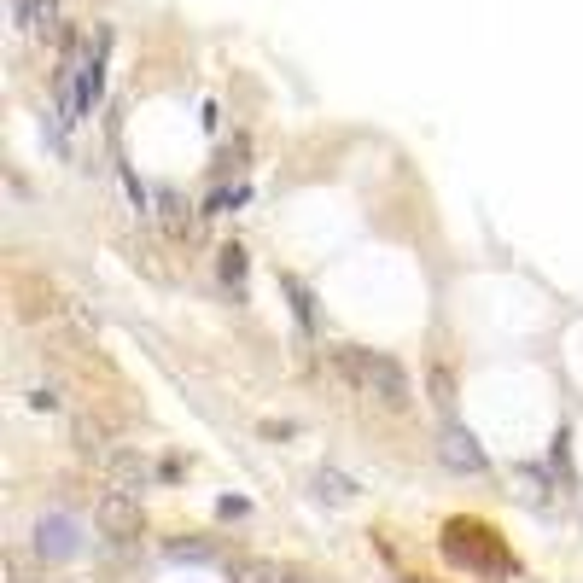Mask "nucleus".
<instances>
[{"label": "nucleus", "mask_w": 583, "mask_h": 583, "mask_svg": "<svg viewBox=\"0 0 583 583\" xmlns=\"http://www.w3.org/2000/svg\"><path fill=\"white\" fill-rule=\"evenodd\" d=\"M222 280H245V251H240V245H228V251H222Z\"/></svg>", "instance_id": "f8f14e48"}, {"label": "nucleus", "mask_w": 583, "mask_h": 583, "mask_svg": "<svg viewBox=\"0 0 583 583\" xmlns=\"http://www.w3.org/2000/svg\"><path fill=\"white\" fill-rule=\"evenodd\" d=\"M94 525H100L105 537H140V496L135 490H123V484H111L94 496Z\"/></svg>", "instance_id": "f03ea898"}, {"label": "nucleus", "mask_w": 583, "mask_h": 583, "mask_svg": "<svg viewBox=\"0 0 583 583\" xmlns=\"http://www.w3.org/2000/svg\"><path fill=\"white\" fill-rule=\"evenodd\" d=\"M70 444L82 449V455H94V461H105V455H111V420L94 414V409H82L70 420Z\"/></svg>", "instance_id": "7ed1b4c3"}, {"label": "nucleus", "mask_w": 583, "mask_h": 583, "mask_svg": "<svg viewBox=\"0 0 583 583\" xmlns=\"http://www.w3.org/2000/svg\"><path fill=\"white\" fill-rule=\"evenodd\" d=\"M444 461L461 467V473H484V449L473 432H444Z\"/></svg>", "instance_id": "0eeeda50"}, {"label": "nucleus", "mask_w": 583, "mask_h": 583, "mask_svg": "<svg viewBox=\"0 0 583 583\" xmlns=\"http://www.w3.org/2000/svg\"><path fill=\"white\" fill-rule=\"evenodd\" d=\"M18 292H24V321H65L70 315V304L53 286H41V280H24Z\"/></svg>", "instance_id": "20e7f679"}, {"label": "nucleus", "mask_w": 583, "mask_h": 583, "mask_svg": "<svg viewBox=\"0 0 583 583\" xmlns=\"http://www.w3.org/2000/svg\"><path fill=\"white\" fill-rule=\"evenodd\" d=\"M111 479L123 484V490H135V496H140V490H146V467H140L135 455H111Z\"/></svg>", "instance_id": "9d476101"}, {"label": "nucleus", "mask_w": 583, "mask_h": 583, "mask_svg": "<svg viewBox=\"0 0 583 583\" xmlns=\"http://www.w3.org/2000/svg\"><path fill=\"white\" fill-rule=\"evenodd\" d=\"M35 549H41V560H65V554L76 549V525L59 519V514H47L35 525Z\"/></svg>", "instance_id": "39448f33"}, {"label": "nucleus", "mask_w": 583, "mask_h": 583, "mask_svg": "<svg viewBox=\"0 0 583 583\" xmlns=\"http://www.w3.org/2000/svg\"><path fill=\"white\" fill-rule=\"evenodd\" d=\"M356 391L379 403L385 414H403L414 403V385L403 374V362H391V356H379V350H356Z\"/></svg>", "instance_id": "f257e3e1"}, {"label": "nucleus", "mask_w": 583, "mask_h": 583, "mask_svg": "<svg viewBox=\"0 0 583 583\" xmlns=\"http://www.w3.org/2000/svg\"><path fill=\"white\" fill-rule=\"evenodd\" d=\"M432 391H438V403H455V379H449V368H432Z\"/></svg>", "instance_id": "ddd939ff"}, {"label": "nucleus", "mask_w": 583, "mask_h": 583, "mask_svg": "<svg viewBox=\"0 0 583 583\" xmlns=\"http://www.w3.org/2000/svg\"><path fill=\"white\" fill-rule=\"evenodd\" d=\"M228 583H280V572L269 566V560H251V554H240V560H228Z\"/></svg>", "instance_id": "1a4fd4ad"}, {"label": "nucleus", "mask_w": 583, "mask_h": 583, "mask_svg": "<svg viewBox=\"0 0 583 583\" xmlns=\"http://www.w3.org/2000/svg\"><path fill=\"white\" fill-rule=\"evenodd\" d=\"M70 583H94V578H70Z\"/></svg>", "instance_id": "2eb2a0df"}, {"label": "nucleus", "mask_w": 583, "mask_h": 583, "mask_svg": "<svg viewBox=\"0 0 583 583\" xmlns=\"http://www.w3.org/2000/svg\"><path fill=\"white\" fill-rule=\"evenodd\" d=\"M321 496H333V502H350V496H356V484L344 479V473H321Z\"/></svg>", "instance_id": "9b49d317"}, {"label": "nucleus", "mask_w": 583, "mask_h": 583, "mask_svg": "<svg viewBox=\"0 0 583 583\" xmlns=\"http://www.w3.org/2000/svg\"><path fill=\"white\" fill-rule=\"evenodd\" d=\"M6 583H35L30 572H24V560H18V554H6Z\"/></svg>", "instance_id": "4468645a"}, {"label": "nucleus", "mask_w": 583, "mask_h": 583, "mask_svg": "<svg viewBox=\"0 0 583 583\" xmlns=\"http://www.w3.org/2000/svg\"><path fill=\"white\" fill-rule=\"evenodd\" d=\"M18 403L35 414H53L65 403V391H59V379H18Z\"/></svg>", "instance_id": "6e6552de"}, {"label": "nucleus", "mask_w": 583, "mask_h": 583, "mask_svg": "<svg viewBox=\"0 0 583 583\" xmlns=\"http://www.w3.org/2000/svg\"><path fill=\"white\" fill-rule=\"evenodd\" d=\"M12 24L24 35H47L59 24V0H12Z\"/></svg>", "instance_id": "423d86ee"}]
</instances>
